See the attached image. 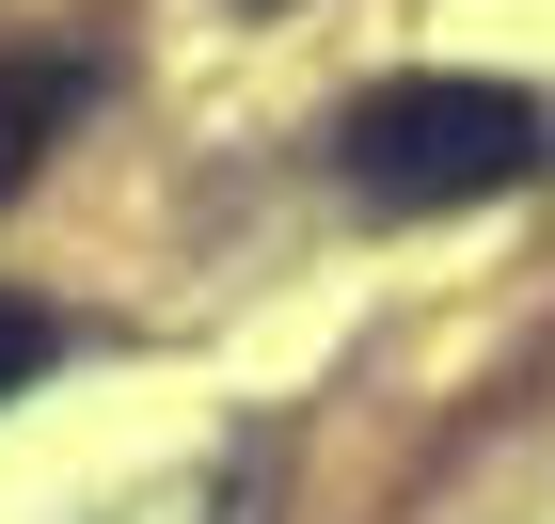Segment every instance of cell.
Masks as SVG:
<instances>
[{
    "label": "cell",
    "instance_id": "1",
    "mask_svg": "<svg viewBox=\"0 0 555 524\" xmlns=\"http://www.w3.org/2000/svg\"><path fill=\"white\" fill-rule=\"evenodd\" d=\"M540 143H555V112L524 80H382L334 128V159L365 207H492L540 175Z\"/></svg>",
    "mask_w": 555,
    "mask_h": 524
},
{
    "label": "cell",
    "instance_id": "2",
    "mask_svg": "<svg viewBox=\"0 0 555 524\" xmlns=\"http://www.w3.org/2000/svg\"><path fill=\"white\" fill-rule=\"evenodd\" d=\"M64 112H80V64H16V80H0V191L64 143Z\"/></svg>",
    "mask_w": 555,
    "mask_h": 524
},
{
    "label": "cell",
    "instance_id": "3",
    "mask_svg": "<svg viewBox=\"0 0 555 524\" xmlns=\"http://www.w3.org/2000/svg\"><path fill=\"white\" fill-rule=\"evenodd\" d=\"M33 366H48V303H0V397L33 382Z\"/></svg>",
    "mask_w": 555,
    "mask_h": 524
}]
</instances>
